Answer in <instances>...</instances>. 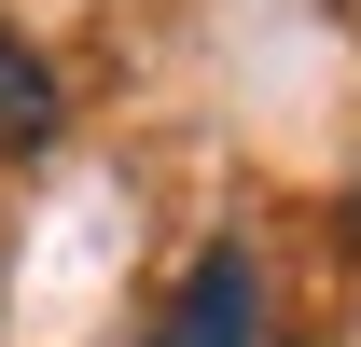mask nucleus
Instances as JSON below:
<instances>
[{
	"label": "nucleus",
	"instance_id": "1",
	"mask_svg": "<svg viewBox=\"0 0 361 347\" xmlns=\"http://www.w3.org/2000/svg\"><path fill=\"white\" fill-rule=\"evenodd\" d=\"M153 347H264V292H250V250H209V264H195Z\"/></svg>",
	"mask_w": 361,
	"mask_h": 347
},
{
	"label": "nucleus",
	"instance_id": "2",
	"mask_svg": "<svg viewBox=\"0 0 361 347\" xmlns=\"http://www.w3.org/2000/svg\"><path fill=\"white\" fill-rule=\"evenodd\" d=\"M70 139V84H56V56L0 14V153H56Z\"/></svg>",
	"mask_w": 361,
	"mask_h": 347
}]
</instances>
